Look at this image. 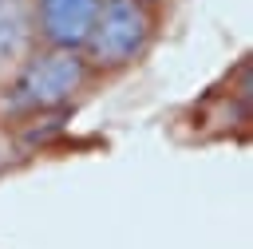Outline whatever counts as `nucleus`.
Here are the masks:
<instances>
[{
  "mask_svg": "<svg viewBox=\"0 0 253 249\" xmlns=\"http://www.w3.org/2000/svg\"><path fill=\"white\" fill-rule=\"evenodd\" d=\"M91 67L79 51H63V47H40L24 59V67L12 75L8 91V107L12 111H55L67 107L87 83H91Z\"/></svg>",
  "mask_w": 253,
  "mask_h": 249,
  "instance_id": "f257e3e1",
  "label": "nucleus"
},
{
  "mask_svg": "<svg viewBox=\"0 0 253 249\" xmlns=\"http://www.w3.org/2000/svg\"><path fill=\"white\" fill-rule=\"evenodd\" d=\"M154 40V8L142 0H99L83 59L91 71H123L146 55Z\"/></svg>",
  "mask_w": 253,
  "mask_h": 249,
  "instance_id": "f03ea898",
  "label": "nucleus"
},
{
  "mask_svg": "<svg viewBox=\"0 0 253 249\" xmlns=\"http://www.w3.org/2000/svg\"><path fill=\"white\" fill-rule=\"evenodd\" d=\"M36 51V20L32 0H0V91Z\"/></svg>",
  "mask_w": 253,
  "mask_h": 249,
  "instance_id": "20e7f679",
  "label": "nucleus"
},
{
  "mask_svg": "<svg viewBox=\"0 0 253 249\" xmlns=\"http://www.w3.org/2000/svg\"><path fill=\"white\" fill-rule=\"evenodd\" d=\"M12 158H16V146H12V138L0 130V174L8 170V162H12Z\"/></svg>",
  "mask_w": 253,
  "mask_h": 249,
  "instance_id": "39448f33",
  "label": "nucleus"
},
{
  "mask_svg": "<svg viewBox=\"0 0 253 249\" xmlns=\"http://www.w3.org/2000/svg\"><path fill=\"white\" fill-rule=\"evenodd\" d=\"M95 12H99V0H32L36 43L83 55V43L91 36Z\"/></svg>",
  "mask_w": 253,
  "mask_h": 249,
  "instance_id": "7ed1b4c3",
  "label": "nucleus"
},
{
  "mask_svg": "<svg viewBox=\"0 0 253 249\" xmlns=\"http://www.w3.org/2000/svg\"><path fill=\"white\" fill-rule=\"evenodd\" d=\"M142 4H150V8H154V4H158V0H142Z\"/></svg>",
  "mask_w": 253,
  "mask_h": 249,
  "instance_id": "423d86ee",
  "label": "nucleus"
}]
</instances>
